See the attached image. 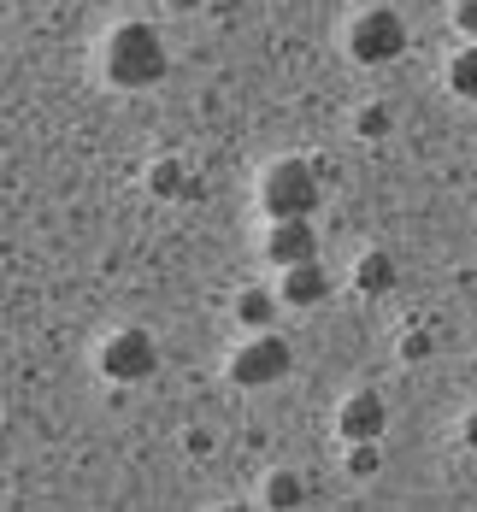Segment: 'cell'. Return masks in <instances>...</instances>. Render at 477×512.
Returning a JSON list of instances; mask_svg holds the SVG:
<instances>
[{"instance_id":"cell-1","label":"cell","mask_w":477,"mask_h":512,"mask_svg":"<svg viewBox=\"0 0 477 512\" xmlns=\"http://www.w3.org/2000/svg\"><path fill=\"white\" fill-rule=\"evenodd\" d=\"M101 59V77L112 89H124V95H136V89H154L159 77L171 71V53H165V36H159L154 24H142V18H130V24H112L106 30V42L95 48Z\"/></svg>"},{"instance_id":"cell-2","label":"cell","mask_w":477,"mask_h":512,"mask_svg":"<svg viewBox=\"0 0 477 512\" xmlns=\"http://www.w3.org/2000/svg\"><path fill=\"white\" fill-rule=\"evenodd\" d=\"M318 201H324V189H318L313 159L289 154V159H277V165H265L260 206H265V218H271V224H313Z\"/></svg>"},{"instance_id":"cell-3","label":"cell","mask_w":477,"mask_h":512,"mask_svg":"<svg viewBox=\"0 0 477 512\" xmlns=\"http://www.w3.org/2000/svg\"><path fill=\"white\" fill-rule=\"evenodd\" d=\"M342 42H348V59L354 65H389V59L407 53V18L395 6H360L348 18V36Z\"/></svg>"},{"instance_id":"cell-4","label":"cell","mask_w":477,"mask_h":512,"mask_svg":"<svg viewBox=\"0 0 477 512\" xmlns=\"http://www.w3.org/2000/svg\"><path fill=\"white\" fill-rule=\"evenodd\" d=\"M95 371H101L106 383H118V389L148 383V377L159 371L154 336H148V330H136V324H124V330L101 336V348H95Z\"/></svg>"},{"instance_id":"cell-5","label":"cell","mask_w":477,"mask_h":512,"mask_svg":"<svg viewBox=\"0 0 477 512\" xmlns=\"http://www.w3.org/2000/svg\"><path fill=\"white\" fill-rule=\"evenodd\" d=\"M289 342L271 330V336H242L236 342V354H230V383L236 389H271V383H283L289 377Z\"/></svg>"},{"instance_id":"cell-6","label":"cell","mask_w":477,"mask_h":512,"mask_svg":"<svg viewBox=\"0 0 477 512\" xmlns=\"http://www.w3.org/2000/svg\"><path fill=\"white\" fill-rule=\"evenodd\" d=\"M383 430H389V407H383V395H377V389H354V395L336 407V436H342L348 448L383 442Z\"/></svg>"},{"instance_id":"cell-7","label":"cell","mask_w":477,"mask_h":512,"mask_svg":"<svg viewBox=\"0 0 477 512\" xmlns=\"http://www.w3.org/2000/svg\"><path fill=\"white\" fill-rule=\"evenodd\" d=\"M330 271H324V259L318 265H295V271H277V301L289 312H313V307H324L330 301Z\"/></svg>"},{"instance_id":"cell-8","label":"cell","mask_w":477,"mask_h":512,"mask_svg":"<svg viewBox=\"0 0 477 512\" xmlns=\"http://www.w3.org/2000/svg\"><path fill=\"white\" fill-rule=\"evenodd\" d=\"M265 259H271L277 271L318 265V230L313 224H271V236H265Z\"/></svg>"},{"instance_id":"cell-9","label":"cell","mask_w":477,"mask_h":512,"mask_svg":"<svg viewBox=\"0 0 477 512\" xmlns=\"http://www.w3.org/2000/svg\"><path fill=\"white\" fill-rule=\"evenodd\" d=\"M277 312H283L277 289H242V295H236V324H242L248 336H271Z\"/></svg>"},{"instance_id":"cell-10","label":"cell","mask_w":477,"mask_h":512,"mask_svg":"<svg viewBox=\"0 0 477 512\" xmlns=\"http://www.w3.org/2000/svg\"><path fill=\"white\" fill-rule=\"evenodd\" d=\"M395 277H401V265H395V254H383V248H366V254L354 259V289L360 295H389Z\"/></svg>"},{"instance_id":"cell-11","label":"cell","mask_w":477,"mask_h":512,"mask_svg":"<svg viewBox=\"0 0 477 512\" xmlns=\"http://www.w3.org/2000/svg\"><path fill=\"white\" fill-rule=\"evenodd\" d=\"M148 195H154V201H183V195H189L183 159H154V165H148Z\"/></svg>"},{"instance_id":"cell-12","label":"cell","mask_w":477,"mask_h":512,"mask_svg":"<svg viewBox=\"0 0 477 512\" xmlns=\"http://www.w3.org/2000/svg\"><path fill=\"white\" fill-rule=\"evenodd\" d=\"M265 507L271 512H301L307 507V483H301L295 471H271V477H265Z\"/></svg>"},{"instance_id":"cell-13","label":"cell","mask_w":477,"mask_h":512,"mask_svg":"<svg viewBox=\"0 0 477 512\" xmlns=\"http://www.w3.org/2000/svg\"><path fill=\"white\" fill-rule=\"evenodd\" d=\"M448 89H454L460 101H477V48L472 42L448 59Z\"/></svg>"},{"instance_id":"cell-14","label":"cell","mask_w":477,"mask_h":512,"mask_svg":"<svg viewBox=\"0 0 477 512\" xmlns=\"http://www.w3.org/2000/svg\"><path fill=\"white\" fill-rule=\"evenodd\" d=\"M354 130H360V142H377V136L395 130V112H389L383 101H366L360 106V118H354Z\"/></svg>"},{"instance_id":"cell-15","label":"cell","mask_w":477,"mask_h":512,"mask_svg":"<svg viewBox=\"0 0 477 512\" xmlns=\"http://www.w3.org/2000/svg\"><path fill=\"white\" fill-rule=\"evenodd\" d=\"M377 471H383V442L348 448V477H377Z\"/></svg>"},{"instance_id":"cell-16","label":"cell","mask_w":477,"mask_h":512,"mask_svg":"<svg viewBox=\"0 0 477 512\" xmlns=\"http://www.w3.org/2000/svg\"><path fill=\"white\" fill-rule=\"evenodd\" d=\"M454 24L466 30V42L477 48V0H466V6H454Z\"/></svg>"},{"instance_id":"cell-17","label":"cell","mask_w":477,"mask_h":512,"mask_svg":"<svg viewBox=\"0 0 477 512\" xmlns=\"http://www.w3.org/2000/svg\"><path fill=\"white\" fill-rule=\"evenodd\" d=\"M460 442H466V448H472V454H477V407L466 412V424H460Z\"/></svg>"},{"instance_id":"cell-18","label":"cell","mask_w":477,"mask_h":512,"mask_svg":"<svg viewBox=\"0 0 477 512\" xmlns=\"http://www.w3.org/2000/svg\"><path fill=\"white\" fill-rule=\"evenodd\" d=\"M218 512H248V507H242V501H236V507H218Z\"/></svg>"}]
</instances>
